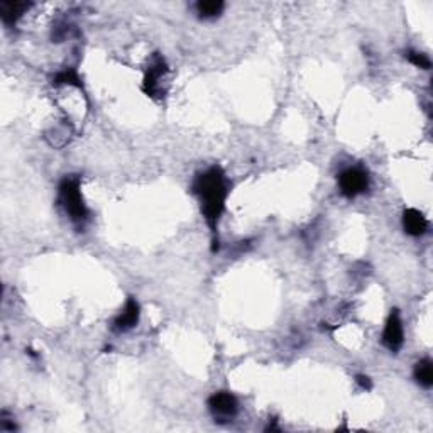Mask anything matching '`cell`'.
Listing matches in <instances>:
<instances>
[{
  "mask_svg": "<svg viewBox=\"0 0 433 433\" xmlns=\"http://www.w3.org/2000/svg\"><path fill=\"white\" fill-rule=\"evenodd\" d=\"M230 192V183L220 166H212L207 171L200 173L193 181V193L196 195L202 208V215L210 227L214 251L219 249V220L226 210L227 196Z\"/></svg>",
  "mask_w": 433,
  "mask_h": 433,
  "instance_id": "6da1fadb",
  "label": "cell"
},
{
  "mask_svg": "<svg viewBox=\"0 0 433 433\" xmlns=\"http://www.w3.org/2000/svg\"><path fill=\"white\" fill-rule=\"evenodd\" d=\"M60 203L65 208L69 219L73 223L83 227V223L87 222L88 216V208L83 202V195H81V183L78 176H67L61 180L60 188Z\"/></svg>",
  "mask_w": 433,
  "mask_h": 433,
  "instance_id": "7a4b0ae2",
  "label": "cell"
},
{
  "mask_svg": "<svg viewBox=\"0 0 433 433\" xmlns=\"http://www.w3.org/2000/svg\"><path fill=\"white\" fill-rule=\"evenodd\" d=\"M339 188L343 196L355 198L369 189V173L359 166L343 169L339 175Z\"/></svg>",
  "mask_w": 433,
  "mask_h": 433,
  "instance_id": "3957f363",
  "label": "cell"
},
{
  "mask_svg": "<svg viewBox=\"0 0 433 433\" xmlns=\"http://www.w3.org/2000/svg\"><path fill=\"white\" fill-rule=\"evenodd\" d=\"M166 73H168V65H166L164 58L161 54H154L153 60L149 61L148 69H146L144 83H142V90H144L146 95L153 96V99L164 96V88H162L161 80H164Z\"/></svg>",
  "mask_w": 433,
  "mask_h": 433,
  "instance_id": "277c9868",
  "label": "cell"
},
{
  "mask_svg": "<svg viewBox=\"0 0 433 433\" xmlns=\"http://www.w3.org/2000/svg\"><path fill=\"white\" fill-rule=\"evenodd\" d=\"M208 408H210V413L214 415L215 421L219 423H229L232 418H235L239 411V403L235 400L234 394L227 393V391H220L215 393L214 396H210L208 400Z\"/></svg>",
  "mask_w": 433,
  "mask_h": 433,
  "instance_id": "5b68a950",
  "label": "cell"
},
{
  "mask_svg": "<svg viewBox=\"0 0 433 433\" xmlns=\"http://www.w3.org/2000/svg\"><path fill=\"white\" fill-rule=\"evenodd\" d=\"M403 342H405V332L400 312L391 310L388 320H386L384 332H382V346L391 352H398L403 347Z\"/></svg>",
  "mask_w": 433,
  "mask_h": 433,
  "instance_id": "8992f818",
  "label": "cell"
},
{
  "mask_svg": "<svg viewBox=\"0 0 433 433\" xmlns=\"http://www.w3.org/2000/svg\"><path fill=\"white\" fill-rule=\"evenodd\" d=\"M139 316H141V308H139V303L135 301V298H129L124 307V310L115 316L114 323H112V328L115 332H127L133 330L134 327H137L139 323Z\"/></svg>",
  "mask_w": 433,
  "mask_h": 433,
  "instance_id": "52a82bcc",
  "label": "cell"
},
{
  "mask_svg": "<svg viewBox=\"0 0 433 433\" xmlns=\"http://www.w3.org/2000/svg\"><path fill=\"white\" fill-rule=\"evenodd\" d=\"M403 229L413 237H420L428 230V220L416 208H406L403 212Z\"/></svg>",
  "mask_w": 433,
  "mask_h": 433,
  "instance_id": "ba28073f",
  "label": "cell"
},
{
  "mask_svg": "<svg viewBox=\"0 0 433 433\" xmlns=\"http://www.w3.org/2000/svg\"><path fill=\"white\" fill-rule=\"evenodd\" d=\"M31 7L27 2H2L0 3V17L6 26H14L17 19Z\"/></svg>",
  "mask_w": 433,
  "mask_h": 433,
  "instance_id": "9c48e42d",
  "label": "cell"
},
{
  "mask_svg": "<svg viewBox=\"0 0 433 433\" xmlns=\"http://www.w3.org/2000/svg\"><path fill=\"white\" fill-rule=\"evenodd\" d=\"M223 2L220 0H200L196 3V12L202 19H215L222 14Z\"/></svg>",
  "mask_w": 433,
  "mask_h": 433,
  "instance_id": "30bf717a",
  "label": "cell"
},
{
  "mask_svg": "<svg viewBox=\"0 0 433 433\" xmlns=\"http://www.w3.org/2000/svg\"><path fill=\"white\" fill-rule=\"evenodd\" d=\"M415 379L420 386H423V388H432V384H433L432 361H428V359H423V361L416 362Z\"/></svg>",
  "mask_w": 433,
  "mask_h": 433,
  "instance_id": "8fae6325",
  "label": "cell"
},
{
  "mask_svg": "<svg viewBox=\"0 0 433 433\" xmlns=\"http://www.w3.org/2000/svg\"><path fill=\"white\" fill-rule=\"evenodd\" d=\"M53 85H71V87L83 88V81H81L80 75L73 68H67L63 71L56 73L53 78Z\"/></svg>",
  "mask_w": 433,
  "mask_h": 433,
  "instance_id": "7c38bea8",
  "label": "cell"
},
{
  "mask_svg": "<svg viewBox=\"0 0 433 433\" xmlns=\"http://www.w3.org/2000/svg\"><path fill=\"white\" fill-rule=\"evenodd\" d=\"M406 60L411 65H415L416 68L421 69H430L432 68V61L427 54L423 53H416V51H406Z\"/></svg>",
  "mask_w": 433,
  "mask_h": 433,
  "instance_id": "4fadbf2b",
  "label": "cell"
},
{
  "mask_svg": "<svg viewBox=\"0 0 433 433\" xmlns=\"http://www.w3.org/2000/svg\"><path fill=\"white\" fill-rule=\"evenodd\" d=\"M355 381H357V384L361 386L362 389H371L373 388V384H371V379L367 376H357L355 377Z\"/></svg>",
  "mask_w": 433,
  "mask_h": 433,
  "instance_id": "5bb4252c",
  "label": "cell"
}]
</instances>
